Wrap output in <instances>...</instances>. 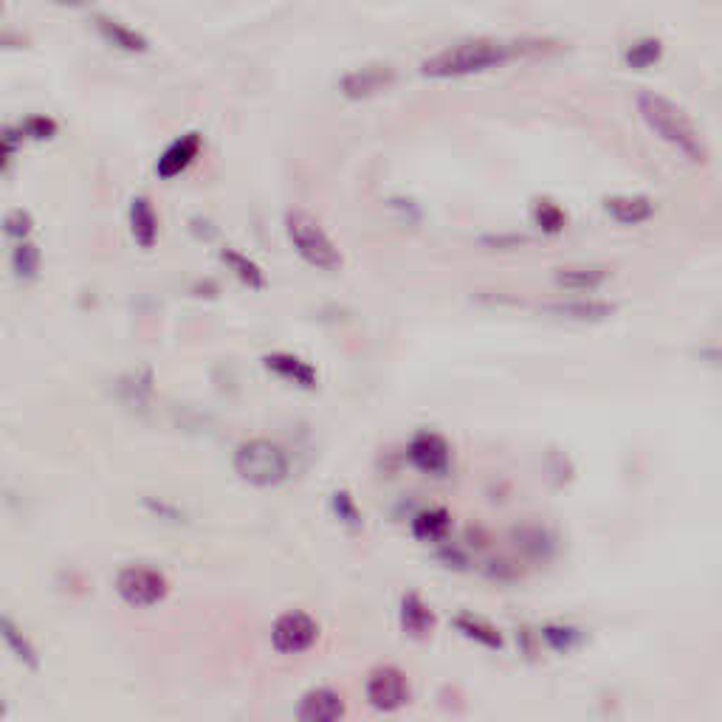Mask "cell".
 Masks as SVG:
<instances>
[{"mask_svg": "<svg viewBox=\"0 0 722 722\" xmlns=\"http://www.w3.org/2000/svg\"><path fill=\"white\" fill-rule=\"evenodd\" d=\"M364 691H367L370 706L376 708V711H384V714L404 708L409 703V697H412L407 675L401 669H395V666H378V669H373L370 677H367Z\"/></svg>", "mask_w": 722, "mask_h": 722, "instance_id": "52a82bcc", "label": "cell"}, {"mask_svg": "<svg viewBox=\"0 0 722 722\" xmlns=\"http://www.w3.org/2000/svg\"><path fill=\"white\" fill-rule=\"evenodd\" d=\"M449 528H452V517L443 508H426L412 519V534L421 542H440V539H446Z\"/></svg>", "mask_w": 722, "mask_h": 722, "instance_id": "ffe728a7", "label": "cell"}, {"mask_svg": "<svg viewBox=\"0 0 722 722\" xmlns=\"http://www.w3.org/2000/svg\"><path fill=\"white\" fill-rule=\"evenodd\" d=\"M319 641V624L302 610L280 615L271 627V646L280 655H299L308 652Z\"/></svg>", "mask_w": 722, "mask_h": 722, "instance_id": "8992f818", "label": "cell"}, {"mask_svg": "<svg viewBox=\"0 0 722 722\" xmlns=\"http://www.w3.org/2000/svg\"><path fill=\"white\" fill-rule=\"evenodd\" d=\"M604 209L621 226H641L655 215V204L644 195H613L604 201Z\"/></svg>", "mask_w": 722, "mask_h": 722, "instance_id": "7c38bea8", "label": "cell"}, {"mask_svg": "<svg viewBox=\"0 0 722 722\" xmlns=\"http://www.w3.org/2000/svg\"><path fill=\"white\" fill-rule=\"evenodd\" d=\"M511 46L503 40L491 37H474L460 40L455 46H446L438 54H432L421 65V74L429 79H460L471 74H486L511 60Z\"/></svg>", "mask_w": 722, "mask_h": 722, "instance_id": "7a4b0ae2", "label": "cell"}, {"mask_svg": "<svg viewBox=\"0 0 722 722\" xmlns=\"http://www.w3.org/2000/svg\"><path fill=\"white\" fill-rule=\"evenodd\" d=\"M263 361H266V370H271L274 376L285 378V381L297 384L302 390H314L316 381H319L314 367L308 361L299 359V356H291V353H271Z\"/></svg>", "mask_w": 722, "mask_h": 722, "instance_id": "4fadbf2b", "label": "cell"}, {"mask_svg": "<svg viewBox=\"0 0 722 722\" xmlns=\"http://www.w3.org/2000/svg\"><path fill=\"white\" fill-rule=\"evenodd\" d=\"M455 627L457 632H463L474 644L486 646V649H503V635L491 627L488 621L477 618V615H460L455 621Z\"/></svg>", "mask_w": 722, "mask_h": 722, "instance_id": "7402d4cb", "label": "cell"}, {"mask_svg": "<svg viewBox=\"0 0 722 722\" xmlns=\"http://www.w3.org/2000/svg\"><path fill=\"white\" fill-rule=\"evenodd\" d=\"M610 271L604 266H567L556 271V285L565 291H596L607 283Z\"/></svg>", "mask_w": 722, "mask_h": 722, "instance_id": "e0dca14e", "label": "cell"}, {"mask_svg": "<svg viewBox=\"0 0 722 722\" xmlns=\"http://www.w3.org/2000/svg\"><path fill=\"white\" fill-rule=\"evenodd\" d=\"M395 82V71L390 65H364V68H353L350 74L342 77V96L359 102V99H370V96H378L381 91H387L390 85Z\"/></svg>", "mask_w": 722, "mask_h": 722, "instance_id": "9c48e42d", "label": "cell"}, {"mask_svg": "<svg viewBox=\"0 0 722 722\" xmlns=\"http://www.w3.org/2000/svg\"><path fill=\"white\" fill-rule=\"evenodd\" d=\"M345 697L333 689H311L299 700L297 717L305 722H336L345 717Z\"/></svg>", "mask_w": 722, "mask_h": 722, "instance_id": "8fae6325", "label": "cell"}, {"mask_svg": "<svg viewBox=\"0 0 722 722\" xmlns=\"http://www.w3.org/2000/svg\"><path fill=\"white\" fill-rule=\"evenodd\" d=\"M285 235L291 240L294 252L308 263L311 268L319 271H339L342 268V252L336 249V243L330 240V235L322 229V223L302 212L294 209L285 215Z\"/></svg>", "mask_w": 722, "mask_h": 722, "instance_id": "277c9868", "label": "cell"}, {"mask_svg": "<svg viewBox=\"0 0 722 722\" xmlns=\"http://www.w3.org/2000/svg\"><path fill=\"white\" fill-rule=\"evenodd\" d=\"M23 139H32V142H48L57 136V122L51 116H29L23 125H20Z\"/></svg>", "mask_w": 722, "mask_h": 722, "instance_id": "484cf974", "label": "cell"}, {"mask_svg": "<svg viewBox=\"0 0 722 722\" xmlns=\"http://www.w3.org/2000/svg\"><path fill=\"white\" fill-rule=\"evenodd\" d=\"M3 226H6V235L20 243V240H26V237L32 235L34 220L26 209H12V212L6 215V223H3Z\"/></svg>", "mask_w": 722, "mask_h": 722, "instance_id": "4316f807", "label": "cell"}, {"mask_svg": "<svg viewBox=\"0 0 722 722\" xmlns=\"http://www.w3.org/2000/svg\"><path fill=\"white\" fill-rule=\"evenodd\" d=\"M0 632H3V641H6V646H9V652L15 655L17 663H23L26 669L37 672V669H40V655H37V649H34L32 641L23 635V629L17 627L9 615H3V621H0Z\"/></svg>", "mask_w": 722, "mask_h": 722, "instance_id": "d6986e66", "label": "cell"}, {"mask_svg": "<svg viewBox=\"0 0 722 722\" xmlns=\"http://www.w3.org/2000/svg\"><path fill=\"white\" fill-rule=\"evenodd\" d=\"M220 260L229 266V271L235 274L240 283L249 285V288H254V291H260V288L266 285L263 268L257 266L254 260H249L246 254L235 252V249H223V252H220Z\"/></svg>", "mask_w": 722, "mask_h": 722, "instance_id": "44dd1931", "label": "cell"}, {"mask_svg": "<svg viewBox=\"0 0 722 722\" xmlns=\"http://www.w3.org/2000/svg\"><path fill=\"white\" fill-rule=\"evenodd\" d=\"M545 311L562 316V319H573V322H601V319L615 314V305L598 302V299H570V302L545 305Z\"/></svg>", "mask_w": 722, "mask_h": 722, "instance_id": "9a60e30c", "label": "cell"}, {"mask_svg": "<svg viewBox=\"0 0 722 722\" xmlns=\"http://www.w3.org/2000/svg\"><path fill=\"white\" fill-rule=\"evenodd\" d=\"M237 477L254 488H280L291 477V457L277 440H243L232 457Z\"/></svg>", "mask_w": 722, "mask_h": 722, "instance_id": "3957f363", "label": "cell"}, {"mask_svg": "<svg viewBox=\"0 0 722 722\" xmlns=\"http://www.w3.org/2000/svg\"><path fill=\"white\" fill-rule=\"evenodd\" d=\"M638 113L660 142L669 144L680 156L689 158L694 164L708 161L706 139L700 136V130L689 119V113L677 102H672L669 96L655 94V91L638 94Z\"/></svg>", "mask_w": 722, "mask_h": 722, "instance_id": "6da1fadb", "label": "cell"}, {"mask_svg": "<svg viewBox=\"0 0 722 722\" xmlns=\"http://www.w3.org/2000/svg\"><path fill=\"white\" fill-rule=\"evenodd\" d=\"M401 627L412 638H426L435 629V613L421 601V596H415V593L404 596V601H401Z\"/></svg>", "mask_w": 722, "mask_h": 722, "instance_id": "ac0fdd59", "label": "cell"}, {"mask_svg": "<svg viewBox=\"0 0 722 722\" xmlns=\"http://www.w3.org/2000/svg\"><path fill=\"white\" fill-rule=\"evenodd\" d=\"M660 57H663V43L655 40V37H641V40L629 43L627 51H624V63H627L629 68H635V71L652 68Z\"/></svg>", "mask_w": 722, "mask_h": 722, "instance_id": "603a6c76", "label": "cell"}, {"mask_svg": "<svg viewBox=\"0 0 722 722\" xmlns=\"http://www.w3.org/2000/svg\"><path fill=\"white\" fill-rule=\"evenodd\" d=\"M116 593L133 610H150L170 596V581L161 570L142 565H130L116 576Z\"/></svg>", "mask_w": 722, "mask_h": 722, "instance_id": "5b68a950", "label": "cell"}, {"mask_svg": "<svg viewBox=\"0 0 722 722\" xmlns=\"http://www.w3.org/2000/svg\"><path fill=\"white\" fill-rule=\"evenodd\" d=\"M534 220L542 232H548V235H559V232L565 229L567 215L562 212V206H556L553 201H539L534 209Z\"/></svg>", "mask_w": 722, "mask_h": 722, "instance_id": "d4e9b609", "label": "cell"}, {"mask_svg": "<svg viewBox=\"0 0 722 722\" xmlns=\"http://www.w3.org/2000/svg\"><path fill=\"white\" fill-rule=\"evenodd\" d=\"M96 32L102 34V40H105L108 46L127 51V54H142V51H147V40H144L142 34L127 29L125 23H119V20L96 17Z\"/></svg>", "mask_w": 722, "mask_h": 722, "instance_id": "2e32d148", "label": "cell"}, {"mask_svg": "<svg viewBox=\"0 0 722 722\" xmlns=\"http://www.w3.org/2000/svg\"><path fill=\"white\" fill-rule=\"evenodd\" d=\"M201 147H204V139H201L198 133H187V136L175 139V142L164 150V156L158 158V178H161V181H173V178H178L181 173H187L189 167H192V161L201 156Z\"/></svg>", "mask_w": 722, "mask_h": 722, "instance_id": "30bf717a", "label": "cell"}, {"mask_svg": "<svg viewBox=\"0 0 722 722\" xmlns=\"http://www.w3.org/2000/svg\"><path fill=\"white\" fill-rule=\"evenodd\" d=\"M130 235L142 246V249H153L158 240V215L150 198L136 195L130 201Z\"/></svg>", "mask_w": 722, "mask_h": 722, "instance_id": "5bb4252c", "label": "cell"}, {"mask_svg": "<svg viewBox=\"0 0 722 722\" xmlns=\"http://www.w3.org/2000/svg\"><path fill=\"white\" fill-rule=\"evenodd\" d=\"M407 455L415 469L424 471V474H435V477L446 474L452 466V449L435 432H418L409 443Z\"/></svg>", "mask_w": 722, "mask_h": 722, "instance_id": "ba28073f", "label": "cell"}, {"mask_svg": "<svg viewBox=\"0 0 722 722\" xmlns=\"http://www.w3.org/2000/svg\"><path fill=\"white\" fill-rule=\"evenodd\" d=\"M12 271H15L17 280H23V283L37 280V274H40V252H37L34 243L20 240L12 249Z\"/></svg>", "mask_w": 722, "mask_h": 722, "instance_id": "cb8c5ba5", "label": "cell"}, {"mask_svg": "<svg viewBox=\"0 0 722 722\" xmlns=\"http://www.w3.org/2000/svg\"><path fill=\"white\" fill-rule=\"evenodd\" d=\"M333 511H336V517L347 522V525H361L359 508H356L353 497H350L347 491H336V494H333Z\"/></svg>", "mask_w": 722, "mask_h": 722, "instance_id": "83f0119b", "label": "cell"}]
</instances>
